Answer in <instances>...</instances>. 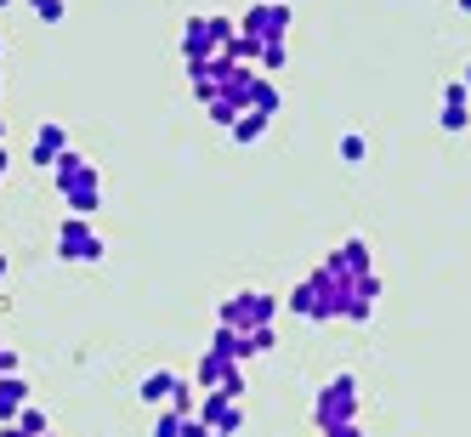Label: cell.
Here are the masks:
<instances>
[{
	"instance_id": "1",
	"label": "cell",
	"mask_w": 471,
	"mask_h": 437,
	"mask_svg": "<svg viewBox=\"0 0 471 437\" xmlns=\"http://www.w3.org/2000/svg\"><path fill=\"white\" fill-rule=\"evenodd\" d=\"M318 420H324V426H335V420H352V381H335V386H329Z\"/></svg>"
},
{
	"instance_id": "2",
	"label": "cell",
	"mask_w": 471,
	"mask_h": 437,
	"mask_svg": "<svg viewBox=\"0 0 471 437\" xmlns=\"http://www.w3.org/2000/svg\"><path fill=\"white\" fill-rule=\"evenodd\" d=\"M443 131H471V108H443Z\"/></svg>"
},
{
	"instance_id": "3",
	"label": "cell",
	"mask_w": 471,
	"mask_h": 437,
	"mask_svg": "<svg viewBox=\"0 0 471 437\" xmlns=\"http://www.w3.org/2000/svg\"><path fill=\"white\" fill-rule=\"evenodd\" d=\"M466 97H471V91H466V80H454V86H443V108H466Z\"/></svg>"
},
{
	"instance_id": "4",
	"label": "cell",
	"mask_w": 471,
	"mask_h": 437,
	"mask_svg": "<svg viewBox=\"0 0 471 437\" xmlns=\"http://www.w3.org/2000/svg\"><path fill=\"white\" fill-rule=\"evenodd\" d=\"M335 437H358V432H352V426H347V420H341V432H335Z\"/></svg>"
},
{
	"instance_id": "5",
	"label": "cell",
	"mask_w": 471,
	"mask_h": 437,
	"mask_svg": "<svg viewBox=\"0 0 471 437\" xmlns=\"http://www.w3.org/2000/svg\"><path fill=\"white\" fill-rule=\"evenodd\" d=\"M460 12H471V0H460Z\"/></svg>"
},
{
	"instance_id": "6",
	"label": "cell",
	"mask_w": 471,
	"mask_h": 437,
	"mask_svg": "<svg viewBox=\"0 0 471 437\" xmlns=\"http://www.w3.org/2000/svg\"><path fill=\"white\" fill-rule=\"evenodd\" d=\"M466 91H471V69H466Z\"/></svg>"
}]
</instances>
